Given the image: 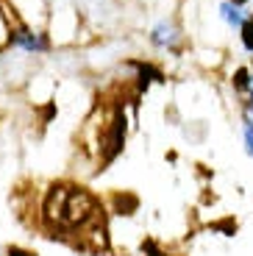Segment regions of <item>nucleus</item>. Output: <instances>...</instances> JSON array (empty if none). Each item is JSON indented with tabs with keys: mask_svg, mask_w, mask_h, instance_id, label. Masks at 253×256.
I'll list each match as a JSON object with an SVG mask.
<instances>
[{
	"mask_svg": "<svg viewBox=\"0 0 253 256\" xmlns=\"http://www.w3.org/2000/svg\"><path fill=\"white\" fill-rule=\"evenodd\" d=\"M42 226L48 237L70 242L81 250L106 248L103 204L81 184H50L42 200Z\"/></svg>",
	"mask_w": 253,
	"mask_h": 256,
	"instance_id": "obj_1",
	"label": "nucleus"
},
{
	"mask_svg": "<svg viewBox=\"0 0 253 256\" xmlns=\"http://www.w3.org/2000/svg\"><path fill=\"white\" fill-rule=\"evenodd\" d=\"M126 128H128V120H126V112L117 109L112 117V128L106 134V145H103V164L117 159V154L122 150V142H126Z\"/></svg>",
	"mask_w": 253,
	"mask_h": 256,
	"instance_id": "obj_2",
	"label": "nucleus"
},
{
	"mask_svg": "<svg viewBox=\"0 0 253 256\" xmlns=\"http://www.w3.org/2000/svg\"><path fill=\"white\" fill-rule=\"evenodd\" d=\"M134 67L140 70V90H148L150 81H164V72L153 67V64H145V62H134Z\"/></svg>",
	"mask_w": 253,
	"mask_h": 256,
	"instance_id": "obj_3",
	"label": "nucleus"
},
{
	"mask_svg": "<svg viewBox=\"0 0 253 256\" xmlns=\"http://www.w3.org/2000/svg\"><path fill=\"white\" fill-rule=\"evenodd\" d=\"M14 42H17L20 48H26V50H44V48H48V39H44V36H34L31 31H26V28L14 34Z\"/></svg>",
	"mask_w": 253,
	"mask_h": 256,
	"instance_id": "obj_4",
	"label": "nucleus"
},
{
	"mask_svg": "<svg viewBox=\"0 0 253 256\" xmlns=\"http://www.w3.org/2000/svg\"><path fill=\"white\" fill-rule=\"evenodd\" d=\"M250 84H253V78H250V72H248V67H240V70L234 72V90L245 92V90H250Z\"/></svg>",
	"mask_w": 253,
	"mask_h": 256,
	"instance_id": "obj_5",
	"label": "nucleus"
},
{
	"mask_svg": "<svg viewBox=\"0 0 253 256\" xmlns=\"http://www.w3.org/2000/svg\"><path fill=\"white\" fill-rule=\"evenodd\" d=\"M240 31H242V45H245V50L253 53V17H245V20H242Z\"/></svg>",
	"mask_w": 253,
	"mask_h": 256,
	"instance_id": "obj_6",
	"label": "nucleus"
},
{
	"mask_svg": "<svg viewBox=\"0 0 253 256\" xmlns=\"http://www.w3.org/2000/svg\"><path fill=\"white\" fill-rule=\"evenodd\" d=\"M222 17L228 20V22H231V26H242V14H240V8L234 6V3H226V6H222Z\"/></svg>",
	"mask_w": 253,
	"mask_h": 256,
	"instance_id": "obj_7",
	"label": "nucleus"
},
{
	"mask_svg": "<svg viewBox=\"0 0 253 256\" xmlns=\"http://www.w3.org/2000/svg\"><path fill=\"white\" fill-rule=\"evenodd\" d=\"M142 250H145L148 256H164V254H162V248H158L153 240H145V242H142Z\"/></svg>",
	"mask_w": 253,
	"mask_h": 256,
	"instance_id": "obj_8",
	"label": "nucleus"
},
{
	"mask_svg": "<svg viewBox=\"0 0 253 256\" xmlns=\"http://www.w3.org/2000/svg\"><path fill=\"white\" fill-rule=\"evenodd\" d=\"M8 256H36V254H34V250L20 248V245H12V248H8Z\"/></svg>",
	"mask_w": 253,
	"mask_h": 256,
	"instance_id": "obj_9",
	"label": "nucleus"
},
{
	"mask_svg": "<svg viewBox=\"0 0 253 256\" xmlns=\"http://www.w3.org/2000/svg\"><path fill=\"white\" fill-rule=\"evenodd\" d=\"M248 150H250V154H253V126H248Z\"/></svg>",
	"mask_w": 253,
	"mask_h": 256,
	"instance_id": "obj_10",
	"label": "nucleus"
},
{
	"mask_svg": "<svg viewBox=\"0 0 253 256\" xmlns=\"http://www.w3.org/2000/svg\"><path fill=\"white\" fill-rule=\"evenodd\" d=\"M231 3H234V6H245L248 0H231Z\"/></svg>",
	"mask_w": 253,
	"mask_h": 256,
	"instance_id": "obj_11",
	"label": "nucleus"
}]
</instances>
